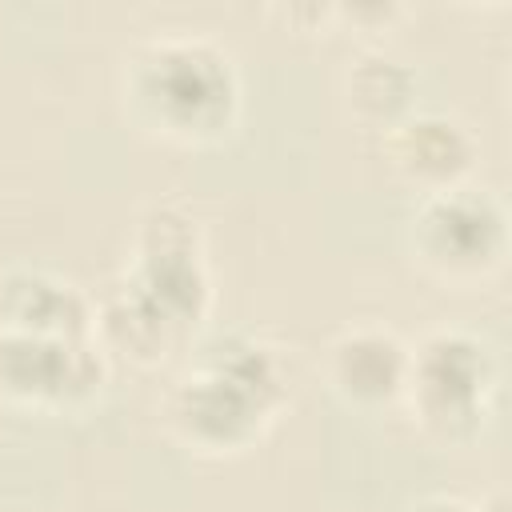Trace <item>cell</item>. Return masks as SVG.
I'll return each mask as SVG.
<instances>
[{"mask_svg": "<svg viewBox=\"0 0 512 512\" xmlns=\"http://www.w3.org/2000/svg\"><path fill=\"white\" fill-rule=\"evenodd\" d=\"M408 16H412V8L400 0H340V4H332V28L344 32L348 40H356L360 52L384 48V40Z\"/></svg>", "mask_w": 512, "mask_h": 512, "instance_id": "cell-11", "label": "cell"}, {"mask_svg": "<svg viewBox=\"0 0 512 512\" xmlns=\"http://www.w3.org/2000/svg\"><path fill=\"white\" fill-rule=\"evenodd\" d=\"M264 16L296 36H324L332 28V4H316V0H276L264 8Z\"/></svg>", "mask_w": 512, "mask_h": 512, "instance_id": "cell-12", "label": "cell"}, {"mask_svg": "<svg viewBox=\"0 0 512 512\" xmlns=\"http://www.w3.org/2000/svg\"><path fill=\"white\" fill-rule=\"evenodd\" d=\"M404 512H480V504H476V500H464V496L436 492V496H420V500L408 504Z\"/></svg>", "mask_w": 512, "mask_h": 512, "instance_id": "cell-13", "label": "cell"}, {"mask_svg": "<svg viewBox=\"0 0 512 512\" xmlns=\"http://www.w3.org/2000/svg\"><path fill=\"white\" fill-rule=\"evenodd\" d=\"M412 344L388 324H348L320 352L324 388L352 412H384L404 400Z\"/></svg>", "mask_w": 512, "mask_h": 512, "instance_id": "cell-8", "label": "cell"}, {"mask_svg": "<svg viewBox=\"0 0 512 512\" xmlns=\"http://www.w3.org/2000/svg\"><path fill=\"white\" fill-rule=\"evenodd\" d=\"M508 248V208L480 184L424 196L404 220L408 264L440 288H484L504 272Z\"/></svg>", "mask_w": 512, "mask_h": 512, "instance_id": "cell-5", "label": "cell"}, {"mask_svg": "<svg viewBox=\"0 0 512 512\" xmlns=\"http://www.w3.org/2000/svg\"><path fill=\"white\" fill-rule=\"evenodd\" d=\"M292 404L288 352L248 328L204 332L160 400L164 432L196 460L252 452Z\"/></svg>", "mask_w": 512, "mask_h": 512, "instance_id": "cell-2", "label": "cell"}, {"mask_svg": "<svg viewBox=\"0 0 512 512\" xmlns=\"http://www.w3.org/2000/svg\"><path fill=\"white\" fill-rule=\"evenodd\" d=\"M0 328L48 340H92L96 300L60 272L8 264L0 268Z\"/></svg>", "mask_w": 512, "mask_h": 512, "instance_id": "cell-9", "label": "cell"}, {"mask_svg": "<svg viewBox=\"0 0 512 512\" xmlns=\"http://www.w3.org/2000/svg\"><path fill=\"white\" fill-rule=\"evenodd\" d=\"M112 360L92 340H48L0 328V404L40 416H84L108 388Z\"/></svg>", "mask_w": 512, "mask_h": 512, "instance_id": "cell-6", "label": "cell"}, {"mask_svg": "<svg viewBox=\"0 0 512 512\" xmlns=\"http://www.w3.org/2000/svg\"><path fill=\"white\" fill-rule=\"evenodd\" d=\"M116 100L140 136L204 152L236 136L244 76L232 48L208 32H148L120 56Z\"/></svg>", "mask_w": 512, "mask_h": 512, "instance_id": "cell-3", "label": "cell"}, {"mask_svg": "<svg viewBox=\"0 0 512 512\" xmlns=\"http://www.w3.org/2000/svg\"><path fill=\"white\" fill-rule=\"evenodd\" d=\"M380 156L392 180L424 200L472 184L480 164V136L452 112H408L380 136Z\"/></svg>", "mask_w": 512, "mask_h": 512, "instance_id": "cell-7", "label": "cell"}, {"mask_svg": "<svg viewBox=\"0 0 512 512\" xmlns=\"http://www.w3.org/2000/svg\"><path fill=\"white\" fill-rule=\"evenodd\" d=\"M416 88H420L416 72L404 60L388 56L384 48L348 56V64L340 68V80H336L344 116L380 136L392 124H400L408 112H416Z\"/></svg>", "mask_w": 512, "mask_h": 512, "instance_id": "cell-10", "label": "cell"}, {"mask_svg": "<svg viewBox=\"0 0 512 512\" xmlns=\"http://www.w3.org/2000/svg\"><path fill=\"white\" fill-rule=\"evenodd\" d=\"M212 268L200 216L184 200H148L136 212L128 260L96 304V344L140 372L196 344L212 316Z\"/></svg>", "mask_w": 512, "mask_h": 512, "instance_id": "cell-1", "label": "cell"}, {"mask_svg": "<svg viewBox=\"0 0 512 512\" xmlns=\"http://www.w3.org/2000/svg\"><path fill=\"white\" fill-rule=\"evenodd\" d=\"M500 392V360L492 344L468 328H428L408 352V384L400 408L420 440L444 452L472 448Z\"/></svg>", "mask_w": 512, "mask_h": 512, "instance_id": "cell-4", "label": "cell"}]
</instances>
